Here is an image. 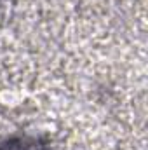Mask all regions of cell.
I'll return each instance as SVG.
<instances>
[{"instance_id": "1", "label": "cell", "mask_w": 148, "mask_h": 150, "mask_svg": "<svg viewBox=\"0 0 148 150\" xmlns=\"http://www.w3.org/2000/svg\"><path fill=\"white\" fill-rule=\"evenodd\" d=\"M0 150H56L44 138L32 134H18L0 142Z\"/></svg>"}]
</instances>
